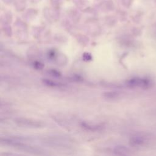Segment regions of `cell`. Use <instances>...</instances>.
Listing matches in <instances>:
<instances>
[{
    "instance_id": "cell-1",
    "label": "cell",
    "mask_w": 156,
    "mask_h": 156,
    "mask_svg": "<svg viewBox=\"0 0 156 156\" xmlns=\"http://www.w3.org/2000/svg\"><path fill=\"white\" fill-rule=\"evenodd\" d=\"M15 122L21 126H24L27 127L32 128H39L42 127L44 124L42 122L28 118H20L15 119Z\"/></svg>"
},
{
    "instance_id": "cell-2",
    "label": "cell",
    "mask_w": 156,
    "mask_h": 156,
    "mask_svg": "<svg viewBox=\"0 0 156 156\" xmlns=\"http://www.w3.org/2000/svg\"><path fill=\"white\" fill-rule=\"evenodd\" d=\"M81 127H82L83 129H85L87 130L91 131V132H96V131H100L103 129V126L101 124H92L87 122H82Z\"/></svg>"
},
{
    "instance_id": "cell-3",
    "label": "cell",
    "mask_w": 156,
    "mask_h": 156,
    "mask_svg": "<svg viewBox=\"0 0 156 156\" xmlns=\"http://www.w3.org/2000/svg\"><path fill=\"white\" fill-rule=\"evenodd\" d=\"M113 153L118 156H129L130 151L123 146H116L113 149Z\"/></svg>"
},
{
    "instance_id": "cell-4",
    "label": "cell",
    "mask_w": 156,
    "mask_h": 156,
    "mask_svg": "<svg viewBox=\"0 0 156 156\" xmlns=\"http://www.w3.org/2000/svg\"><path fill=\"white\" fill-rule=\"evenodd\" d=\"M130 85L133 86H137L141 87H147L150 85V82L147 79H133L130 81Z\"/></svg>"
}]
</instances>
